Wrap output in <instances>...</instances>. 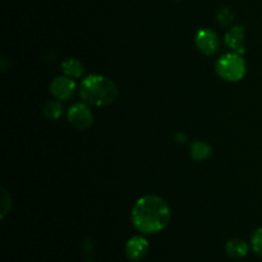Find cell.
<instances>
[{
  "label": "cell",
  "instance_id": "6da1fadb",
  "mask_svg": "<svg viewBox=\"0 0 262 262\" xmlns=\"http://www.w3.org/2000/svg\"><path fill=\"white\" fill-rule=\"evenodd\" d=\"M171 211L168 202L159 196L147 194L136 202L132 210V223L142 234H155L169 225Z\"/></svg>",
  "mask_w": 262,
  "mask_h": 262
},
{
  "label": "cell",
  "instance_id": "7a4b0ae2",
  "mask_svg": "<svg viewBox=\"0 0 262 262\" xmlns=\"http://www.w3.org/2000/svg\"><path fill=\"white\" fill-rule=\"evenodd\" d=\"M79 95L86 104L94 106H107L118 99V86L107 77L91 74L82 81Z\"/></svg>",
  "mask_w": 262,
  "mask_h": 262
},
{
  "label": "cell",
  "instance_id": "3957f363",
  "mask_svg": "<svg viewBox=\"0 0 262 262\" xmlns=\"http://www.w3.org/2000/svg\"><path fill=\"white\" fill-rule=\"evenodd\" d=\"M217 76L227 82H238L246 76L247 66L241 54L228 53L217 59L215 64Z\"/></svg>",
  "mask_w": 262,
  "mask_h": 262
},
{
  "label": "cell",
  "instance_id": "277c9868",
  "mask_svg": "<svg viewBox=\"0 0 262 262\" xmlns=\"http://www.w3.org/2000/svg\"><path fill=\"white\" fill-rule=\"evenodd\" d=\"M67 118L69 124L78 130L89 129L94 123V114L86 102H77L69 107Z\"/></svg>",
  "mask_w": 262,
  "mask_h": 262
},
{
  "label": "cell",
  "instance_id": "5b68a950",
  "mask_svg": "<svg viewBox=\"0 0 262 262\" xmlns=\"http://www.w3.org/2000/svg\"><path fill=\"white\" fill-rule=\"evenodd\" d=\"M194 41H196L197 49L207 56L215 55L220 49L219 37L210 28H201L197 31Z\"/></svg>",
  "mask_w": 262,
  "mask_h": 262
},
{
  "label": "cell",
  "instance_id": "8992f818",
  "mask_svg": "<svg viewBox=\"0 0 262 262\" xmlns=\"http://www.w3.org/2000/svg\"><path fill=\"white\" fill-rule=\"evenodd\" d=\"M77 84L73 78L68 76H59L50 83V92L56 100H68L73 96Z\"/></svg>",
  "mask_w": 262,
  "mask_h": 262
},
{
  "label": "cell",
  "instance_id": "52a82bcc",
  "mask_svg": "<svg viewBox=\"0 0 262 262\" xmlns=\"http://www.w3.org/2000/svg\"><path fill=\"white\" fill-rule=\"evenodd\" d=\"M150 251V243L142 235H135L125 245V255L130 261H141L147 256Z\"/></svg>",
  "mask_w": 262,
  "mask_h": 262
},
{
  "label": "cell",
  "instance_id": "ba28073f",
  "mask_svg": "<svg viewBox=\"0 0 262 262\" xmlns=\"http://www.w3.org/2000/svg\"><path fill=\"white\" fill-rule=\"evenodd\" d=\"M245 36H246V30L242 26H234V27L229 28L225 33V45L233 51V53H237L243 55L245 54Z\"/></svg>",
  "mask_w": 262,
  "mask_h": 262
},
{
  "label": "cell",
  "instance_id": "9c48e42d",
  "mask_svg": "<svg viewBox=\"0 0 262 262\" xmlns=\"http://www.w3.org/2000/svg\"><path fill=\"white\" fill-rule=\"evenodd\" d=\"M248 247L247 242H245L243 239H238V238H234V239H230L229 242L225 246V251H227L228 256L232 258H243L247 256Z\"/></svg>",
  "mask_w": 262,
  "mask_h": 262
},
{
  "label": "cell",
  "instance_id": "30bf717a",
  "mask_svg": "<svg viewBox=\"0 0 262 262\" xmlns=\"http://www.w3.org/2000/svg\"><path fill=\"white\" fill-rule=\"evenodd\" d=\"M212 148L209 143L196 141L191 145V158L196 161H204L211 156Z\"/></svg>",
  "mask_w": 262,
  "mask_h": 262
},
{
  "label": "cell",
  "instance_id": "8fae6325",
  "mask_svg": "<svg viewBox=\"0 0 262 262\" xmlns=\"http://www.w3.org/2000/svg\"><path fill=\"white\" fill-rule=\"evenodd\" d=\"M61 68H63V72L66 76L71 77L73 79L81 78L82 74H83V66L74 58L66 59L61 63Z\"/></svg>",
  "mask_w": 262,
  "mask_h": 262
},
{
  "label": "cell",
  "instance_id": "7c38bea8",
  "mask_svg": "<svg viewBox=\"0 0 262 262\" xmlns=\"http://www.w3.org/2000/svg\"><path fill=\"white\" fill-rule=\"evenodd\" d=\"M63 105L60 101H55V100H51L48 104L45 105V109H43V114L48 119L50 120H56L63 115Z\"/></svg>",
  "mask_w": 262,
  "mask_h": 262
},
{
  "label": "cell",
  "instance_id": "4fadbf2b",
  "mask_svg": "<svg viewBox=\"0 0 262 262\" xmlns=\"http://www.w3.org/2000/svg\"><path fill=\"white\" fill-rule=\"evenodd\" d=\"M216 19L222 26H228L233 19H234V14H233V12L228 7H223L222 9H219V12H217Z\"/></svg>",
  "mask_w": 262,
  "mask_h": 262
},
{
  "label": "cell",
  "instance_id": "5bb4252c",
  "mask_svg": "<svg viewBox=\"0 0 262 262\" xmlns=\"http://www.w3.org/2000/svg\"><path fill=\"white\" fill-rule=\"evenodd\" d=\"M251 247H252L253 252L262 256V228H258L252 234V238H251Z\"/></svg>",
  "mask_w": 262,
  "mask_h": 262
},
{
  "label": "cell",
  "instance_id": "9a60e30c",
  "mask_svg": "<svg viewBox=\"0 0 262 262\" xmlns=\"http://www.w3.org/2000/svg\"><path fill=\"white\" fill-rule=\"evenodd\" d=\"M12 207V199L5 189H2V217H5Z\"/></svg>",
  "mask_w": 262,
  "mask_h": 262
},
{
  "label": "cell",
  "instance_id": "2e32d148",
  "mask_svg": "<svg viewBox=\"0 0 262 262\" xmlns=\"http://www.w3.org/2000/svg\"><path fill=\"white\" fill-rule=\"evenodd\" d=\"M89 262H91V261H89Z\"/></svg>",
  "mask_w": 262,
  "mask_h": 262
}]
</instances>
